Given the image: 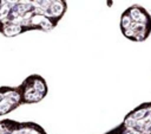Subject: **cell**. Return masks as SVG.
<instances>
[{"mask_svg":"<svg viewBox=\"0 0 151 134\" xmlns=\"http://www.w3.org/2000/svg\"><path fill=\"white\" fill-rule=\"evenodd\" d=\"M66 11V0H0V33L13 38L29 31L51 32Z\"/></svg>","mask_w":151,"mask_h":134,"instance_id":"1","label":"cell"},{"mask_svg":"<svg viewBox=\"0 0 151 134\" xmlns=\"http://www.w3.org/2000/svg\"><path fill=\"white\" fill-rule=\"evenodd\" d=\"M119 28L126 39L136 43L145 42L151 34V14L142 5L133 4L122 13Z\"/></svg>","mask_w":151,"mask_h":134,"instance_id":"2","label":"cell"},{"mask_svg":"<svg viewBox=\"0 0 151 134\" xmlns=\"http://www.w3.org/2000/svg\"><path fill=\"white\" fill-rule=\"evenodd\" d=\"M103 134H151V101L134 107L119 125Z\"/></svg>","mask_w":151,"mask_h":134,"instance_id":"3","label":"cell"},{"mask_svg":"<svg viewBox=\"0 0 151 134\" xmlns=\"http://www.w3.org/2000/svg\"><path fill=\"white\" fill-rule=\"evenodd\" d=\"M17 87L19 89L22 104L39 103L47 96L48 92L47 82L39 74H32L27 76Z\"/></svg>","mask_w":151,"mask_h":134,"instance_id":"4","label":"cell"},{"mask_svg":"<svg viewBox=\"0 0 151 134\" xmlns=\"http://www.w3.org/2000/svg\"><path fill=\"white\" fill-rule=\"evenodd\" d=\"M0 134H48L46 129L34 121L0 120Z\"/></svg>","mask_w":151,"mask_h":134,"instance_id":"5","label":"cell"},{"mask_svg":"<svg viewBox=\"0 0 151 134\" xmlns=\"http://www.w3.org/2000/svg\"><path fill=\"white\" fill-rule=\"evenodd\" d=\"M22 106L18 87H0V116H5Z\"/></svg>","mask_w":151,"mask_h":134,"instance_id":"6","label":"cell"}]
</instances>
